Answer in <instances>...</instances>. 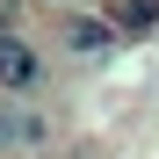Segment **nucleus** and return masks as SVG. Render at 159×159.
Wrapping results in <instances>:
<instances>
[{
  "instance_id": "nucleus-5",
  "label": "nucleus",
  "mask_w": 159,
  "mask_h": 159,
  "mask_svg": "<svg viewBox=\"0 0 159 159\" xmlns=\"http://www.w3.org/2000/svg\"><path fill=\"white\" fill-rule=\"evenodd\" d=\"M51 7H72V0H51Z\"/></svg>"
},
{
  "instance_id": "nucleus-2",
  "label": "nucleus",
  "mask_w": 159,
  "mask_h": 159,
  "mask_svg": "<svg viewBox=\"0 0 159 159\" xmlns=\"http://www.w3.org/2000/svg\"><path fill=\"white\" fill-rule=\"evenodd\" d=\"M58 43L72 51V58H109V51H116L123 36H116L101 15H65V22H58Z\"/></svg>"
},
{
  "instance_id": "nucleus-4",
  "label": "nucleus",
  "mask_w": 159,
  "mask_h": 159,
  "mask_svg": "<svg viewBox=\"0 0 159 159\" xmlns=\"http://www.w3.org/2000/svg\"><path fill=\"white\" fill-rule=\"evenodd\" d=\"M7 138H15V123H7V109H0V145H7Z\"/></svg>"
},
{
  "instance_id": "nucleus-3",
  "label": "nucleus",
  "mask_w": 159,
  "mask_h": 159,
  "mask_svg": "<svg viewBox=\"0 0 159 159\" xmlns=\"http://www.w3.org/2000/svg\"><path fill=\"white\" fill-rule=\"evenodd\" d=\"M101 22H109L116 36H152V29H159V0H109Z\"/></svg>"
},
{
  "instance_id": "nucleus-1",
  "label": "nucleus",
  "mask_w": 159,
  "mask_h": 159,
  "mask_svg": "<svg viewBox=\"0 0 159 159\" xmlns=\"http://www.w3.org/2000/svg\"><path fill=\"white\" fill-rule=\"evenodd\" d=\"M43 80V58H36V43L22 36V29H0V94H29Z\"/></svg>"
}]
</instances>
